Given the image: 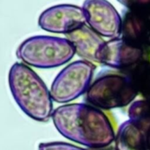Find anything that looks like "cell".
I'll use <instances>...</instances> for the list:
<instances>
[{
  "instance_id": "6da1fadb",
  "label": "cell",
  "mask_w": 150,
  "mask_h": 150,
  "mask_svg": "<svg viewBox=\"0 0 150 150\" xmlns=\"http://www.w3.org/2000/svg\"><path fill=\"white\" fill-rule=\"evenodd\" d=\"M51 119L57 132L89 149L111 146L116 132L105 112L89 103H67L54 110Z\"/></svg>"
},
{
  "instance_id": "7a4b0ae2",
  "label": "cell",
  "mask_w": 150,
  "mask_h": 150,
  "mask_svg": "<svg viewBox=\"0 0 150 150\" xmlns=\"http://www.w3.org/2000/svg\"><path fill=\"white\" fill-rule=\"evenodd\" d=\"M12 95L22 111L39 122L51 118L53 99L39 75L24 63H14L8 75Z\"/></svg>"
},
{
  "instance_id": "3957f363",
  "label": "cell",
  "mask_w": 150,
  "mask_h": 150,
  "mask_svg": "<svg viewBox=\"0 0 150 150\" xmlns=\"http://www.w3.org/2000/svg\"><path fill=\"white\" fill-rule=\"evenodd\" d=\"M138 96V90L130 75L115 70L99 75L86 93V100L95 107L108 110L126 107Z\"/></svg>"
},
{
  "instance_id": "277c9868",
  "label": "cell",
  "mask_w": 150,
  "mask_h": 150,
  "mask_svg": "<svg viewBox=\"0 0 150 150\" xmlns=\"http://www.w3.org/2000/svg\"><path fill=\"white\" fill-rule=\"evenodd\" d=\"M75 55L67 38L35 35L23 41L16 51L17 57L25 64L36 68H56L67 64Z\"/></svg>"
},
{
  "instance_id": "5b68a950",
  "label": "cell",
  "mask_w": 150,
  "mask_h": 150,
  "mask_svg": "<svg viewBox=\"0 0 150 150\" xmlns=\"http://www.w3.org/2000/svg\"><path fill=\"white\" fill-rule=\"evenodd\" d=\"M95 69V64L82 59L67 64L52 82L53 101L67 104L86 94L93 82Z\"/></svg>"
},
{
  "instance_id": "8992f818",
  "label": "cell",
  "mask_w": 150,
  "mask_h": 150,
  "mask_svg": "<svg viewBox=\"0 0 150 150\" xmlns=\"http://www.w3.org/2000/svg\"><path fill=\"white\" fill-rule=\"evenodd\" d=\"M148 52L149 50H145L120 36L105 41L97 53L96 59L98 64L125 71L148 59Z\"/></svg>"
},
{
  "instance_id": "52a82bcc",
  "label": "cell",
  "mask_w": 150,
  "mask_h": 150,
  "mask_svg": "<svg viewBox=\"0 0 150 150\" xmlns=\"http://www.w3.org/2000/svg\"><path fill=\"white\" fill-rule=\"evenodd\" d=\"M82 8L87 25L97 35L109 39L122 35L123 19L108 0H85Z\"/></svg>"
},
{
  "instance_id": "ba28073f",
  "label": "cell",
  "mask_w": 150,
  "mask_h": 150,
  "mask_svg": "<svg viewBox=\"0 0 150 150\" xmlns=\"http://www.w3.org/2000/svg\"><path fill=\"white\" fill-rule=\"evenodd\" d=\"M39 27L50 33L68 35L87 25L82 6L61 4L44 10L38 19Z\"/></svg>"
},
{
  "instance_id": "9c48e42d",
  "label": "cell",
  "mask_w": 150,
  "mask_h": 150,
  "mask_svg": "<svg viewBox=\"0 0 150 150\" xmlns=\"http://www.w3.org/2000/svg\"><path fill=\"white\" fill-rule=\"evenodd\" d=\"M122 37L150 50V13L128 12L123 19Z\"/></svg>"
},
{
  "instance_id": "30bf717a",
  "label": "cell",
  "mask_w": 150,
  "mask_h": 150,
  "mask_svg": "<svg viewBox=\"0 0 150 150\" xmlns=\"http://www.w3.org/2000/svg\"><path fill=\"white\" fill-rule=\"evenodd\" d=\"M66 38L72 44L75 54L82 57V60L93 64L97 63V53L104 44L105 41L88 25L66 35Z\"/></svg>"
},
{
  "instance_id": "8fae6325",
  "label": "cell",
  "mask_w": 150,
  "mask_h": 150,
  "mask_svg": "<svg viewBox=\"0 0 150 150\" xmlns=\"http://www.w3.org/2000/svg\"><path fill=\"white\" fill-rule=\"evenodd\" d=\"M114 142L115 150H146L143 132L130 120L119 126Z\"/></svg>"
},
{
  "instance_id": "7c38bea8",
  "label": "cell",
  "mask_w": 150,
  "mask_h": 150,
  "mask_svg": "<svg viewBox=\"0 0 150 150\" xmlns=\"http://www.w3.org/2000/svg\"><path fill=\"white\" fill-rule=\"evenodd\" d=\"M125 71L133 81L139 95L150 103V60L145 59Z\"/></svg>"
},
{
  "instance_id": "4fadbf2b",
  "label": "cell",
  "mask_w": 150,
  "mask_h": 150,
  "mask_svg": "<svg viewBox=\"0 0 150 150\" xmlns=\"http://www.w3.org/2000/svg\"><path fill=\"white\" fill-rule=\"evenodd\" d=\"M128 116L129 120L144 133L150 126V103L143 99L133 102L129 107Z\"/></svg>"
},
{
  "instance_id": "5bb4252c",
  "label": "cell",
  "mask_w": 150,
  "mask_h": 150,
  "mask_svg": "<svg viewBox=\"0 0 150 150\" xmlns=\"http://www.w3.org/2000/svg\"><path fill=\"white\" fill-rule=\"evenodd\" d=\"M129 12L150 13V0H117Z\"/></svg>"
},
{
  "instance_id": "9a60e30c",
  "label": "cell",
  "mask_w": 150,
  "mask_h": 150,
  "mask_svg": "<svg viewBox=\"0 0 150 150\" xmlns=\"http://www.w3.org/2000/svg\"><path fill=\"white\" fill-rule=\"evenodd\" d=\"M38 149L39 150H90L61 141L41 143L38 146Z\"/></svg>"
},
{
  "instance_id": "2e32d148",
  "label": "cell",
  "mask_w": 150,
  "mask_h": 150,
  "mask_svg": "<svg viewBox=\"0 0 150 150\" xmlns=\"http://www.w3.org/2000/svg\"><path fill=\"white\" fill-rule=\"evenodd\" d=\"M145 135V140H146V149L150 150V126L148 127V129L144 132Z\"/></svg>"
},
{
  "instance_id": "e0dca14e",
  "label": "cell",
  "mask_w": 150,
  "mask_h": 150,
  "mask_svg": "<svg viewBox=\"0 0 150 150\" xmlns=\"http://www.w3.org/2000/svg\"><path fill=\"white\" fill-rule=\"evenodd\" d=\"M90 150H115V147L109 146L107 147H103V148H98V149H90Z\"/></svg>"
},
{
  "instance_id": "ac0fdd59",
  "label": "cell",
  "mask_w": 150,
  "mask_h": 150,
  "mask_svg": "<svg viewBox=\"0 0 150 150\" xmlns=\"http://www.w3.org/2000/svg\"><path fill=\"white\" fill-rule=\"evenodd\" d=\"M146 150H147V149H146Z\"/></svg>"
}]
</instances>
